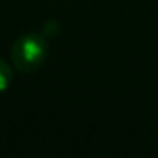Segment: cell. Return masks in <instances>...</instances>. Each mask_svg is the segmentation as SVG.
<instances>
[{"label":"cell","instance_id":"1","mask_svg":"<svg viewBox=\"0 0 158 158\" xmlns=\"http://www.w3.org/2000/svg\"><path fill=\"white\" fill-rule=\"evenodd\" d=\"M48 41L39 34H24L11 47V61L21 73H35L47 60Z\"/></svg>","mask_w":158,"mask_h":158},{"label":"cell","instance_id":"2","mask_svg":"<svg viewBox=\"0 0 158 158\" xmlns=\"http://www.w3.org/2000/svg\"><path fill=\"white\" fill-rule=\"evenodd\" d=\"M11 80H13V73H11L10 65H8L2 58H0V93L6 91V89L10 88Z\"/></svg>","mask_w":158,"mask_h":158}]
</instances>
